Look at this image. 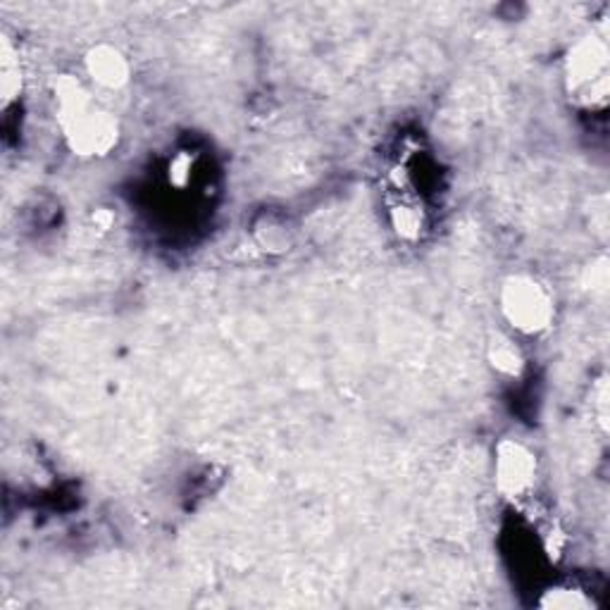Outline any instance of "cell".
Returning a JSON list of instances; mask_svg holds the SVG:
<instances>
[{
    "label": "cell",
    "instance_id": "6da1fadb",
    "mask_svg": "<svg viewBox=\"0 0 610 610\" xmlns=\"http://www.w3.org/2000/svg\"><path fill=\"white\" fill-rule=\"evenodd\" d=\"M55 117L70 151L79 158H105L120 144V122L96 101L74 74L53 79Z\"/></svg>",
    "mask_w": 610,
    "mask_h": 610
},
{
    "label": "cell",
    "instance_id": "7a4b0ae2",
    "mask_svg": "<svg viewBox=\"0 0 610 610\" xmlns=\"http://www.w3.org/2000/svg\"><path fill=\"white\" fill-rule=\"evenodd\" d=\"M610 53L603 36H582L565 58V89L582 108H603L608 103Z\"/></svg>",
    "mask_w": 610,
    "mask_h": 610
},
{
    "label": "cell",
    "instance_id": "3957f363",
    "mask_svg": "<svg viewBox=\"0 0 610 610\" xmlns=\"http://www.w3.org/2000/svg\"><path fill=\"white\" fill-rule=\"evenodd\" d=\"M499 308L508 325L525 336L549 329L556 315L551 291L530 275H513L501 284Z\"/></svg>",
    "mask_w": 610,
    "mask_h": 610
},
{
    "label": "cell",
    "instance_id": "277c9868",
    "mask_svg": "<svg viewBox=\"0 0 610 610\" xmlns=\"http://www.w3.org/2000/svg\"><path fill=\"white\" fill-rule=\"evenodd\" d=\"M537 453H534L527 444H522L520 439L499 441L494 458V482L503 499H527L534 484H537Z\"/></svg>",
    "mask_w": 610,
    "mask_h": 610
},
{
    "label": "cell",
    "instance_id": "5b68a950",
    "mask_svg": "<svg viewBox=\"0 0 610 610\" xmlns=\"http://www.w3.org/2000/svg\"><path fill=\"white\" fill-rule=\"evenodd\" d=\"M84 70L89 79L105 91H120L132 79V65L117 46L98 43L84 58Z\"/></svg>",
    "mask_w": 610,
    "mask_h": 610
},
{
    "label": "cell",
    "instance_id": "8992f818",
    "mask_svg": "<svg viewBox=\"0 0 610 610\" xmlns=\"http://www.w3.org/2000/svg\"><path fill=\"white\" fill-rule=\"evenodd\" d=\"M487 358L491 368L499 372L501 377L515 379L527 368V358L522 353V348L510 339V336H494L487 348Z\"/></svg>",
    "mask_w": 610,
    "mask_h": 610
},
{
    "label": "cell",
    "instance_id": "52a82bcc",
    "mask_svg": "<svg viewBox=\"0 0 610 610\" xmlns=\"http://www.w3.org/2000/svg\"><path fill=\"white\" fill-rule=\"evenodd\" d=\"M22 94V70H20V58L15 46L8 39L0 46V96H3V103L10 105L12 101H17Z\"/></svg>",
    "mask_w": 610,
    "mask_h": 610
},
{
    "label": "cell",
    "instance_id": "ba28073f",
    "mask_svg": "<svg viewBox=\"0 0 610 610\" xmlns=\"http://www.w3.org/2000/svg\"><path fill=\"white\" fill-rule=\"evenodd\" d=\"M539 606L551 608V610H584V608H592V599H587L584 592H580V589L560 587V589L546 592Z\"/></svg>",
    "mask_w": 610,
    "mask_h": 610
},
{
    "label": "cell",
    "instance_id": "9c48e42d",
    "mask_svg": "<svg viewBox=\"0 0 610 610\" xmlns=\"http://www.w3.org/2000/svg\"><path fill=\"white\" fill-rule=\"evenodd\" d=\"M391 224L396 234L401 236V239L413 241L420 236L422 232V215L418 213V208H410V206H398L391 210Z\"/></svg>",
    "mask_w": 610,
    "mask_h": 610
},
{
    "label": "cell",
    "instance_id": "30bf717a",
    "mask_svg": "<svg viewBox=\"0 0 610 610\" xmlns=\"http://www.w3.org/2000/svg\"><path fill=\"white\" fill-rule=\"evenodd\" d=\"M191 170H194V158L189 153H179L177 158H172L170 184L177 186V189H184V186L191 179Z\"/></svg>",
    "mask_w": 610,
    "mask_h": 610
}]
</instances>
